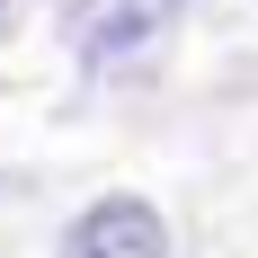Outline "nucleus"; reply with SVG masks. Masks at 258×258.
<instances>
[{"instance_id": "obj_1", "label": "nucleus", "mask_w": 258, "mask_h": 258, "mask_svg": "<svg viewBox=\"0 0 258 258\" xmlns=\"http://www.w3.org/2000/svg\"><path fill=\"white\" fill-rule=\"evenodd\" d=\"M62 258H169V223L152 196H98L72 214Z\"/></svg>"}, {"instance_id": "obj_2", "label": "nucleus", "mask_w": 258, "mask_h": 258, "mask_svg": "<svg viewBox=\"0 0 258 258\" xmlns=\"http://www.w3.org/2000/svg\"><path fill=\"white\" fill-rule=\"evenodd\" d=\"M160 18H169V0H72V18H62V36H72L80 62H116V53L152 45Z\"/></svg>"}]
</instances>
